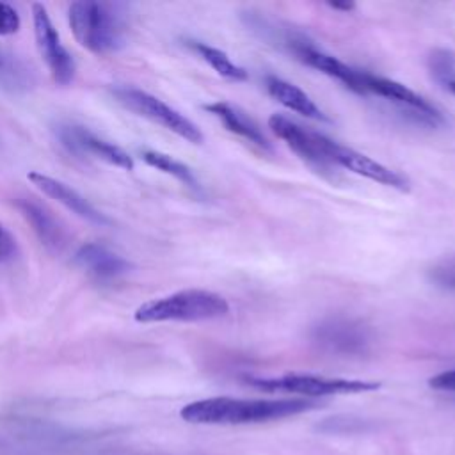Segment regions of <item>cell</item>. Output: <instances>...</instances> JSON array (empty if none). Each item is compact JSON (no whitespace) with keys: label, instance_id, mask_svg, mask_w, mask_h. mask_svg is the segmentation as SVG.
<instances>
[{"label":"cell","instance_id":"cell-3","mask_svg":"<svg viewBox=\"0 0 455 455\" xmlns=\"http://www.w3.org/2000/svg\"><path fill=\"white\" fill-rule=\"evenodd\" d=\"M68 18L75 39L96 55L116 52L124 44L123 21L108 4L73 2Z\"/></svg>","mask_w":455,"mask_h":455},{"label":"cell","instance_id":"cell-9","mask_svg":"<svg viewBox=\"0 0 455 455\" xmlns=\"http://www.w3.org/2000/svg\"><path fill=\"white\" fill-rule=\"evenodd\" d=\"M323 151L332 165L345 167L363 178H368L371 181H377L380 185H386V187H391V188H396L402 192L409 190V180L403 174L382 165L380 162H377L352 148L341 146V144L331 140L329 137H325V140H323Z\"/></svg>","mask_w":455,"mask_h":455},{"label":"cell","instance_id":"cell-8","mask_svg":"<svg viewBox=\"0 0 455 455\" xmlns=\"http://www.w3.org/2000/svg\"><path fill=\"white\" fill-rule=\"evenodd\" d=\"M268 128L286 142V146L300 158L304 160L309 167H313L318 172H331L332 164L325 156L323 151V140L325 135L311 132L302 128L300 124L293 123L291 119L274 114L268 117Z\"/></svg>","mask_w":455,"mask_h":455},{"label":"cell","instance_id":"cell-24","mask_svg":"<svg viewBox=\"0 0 455 455\" xmlns=\"http://www.w3.org/2000/svg\"><path fill=\"white\" fill-rule=\"evenodd\" d=\"M428 386L434 387V389H439V391H451V393H455V368L434 375L428 380Z\"/></svg>","mask_w":455,"mask_h":455},{"label":"cell","instance_id":"cell-7","mask_svg":"<svg viewBox=\"0 0 455 455\" xmlns=\"http://www.w3.org/2000/svg\"><path fill=\"white\" fill-rule=\"evenodd\" d=\"M311 338L318 347L338 355H361L370 347V329L345 316L322 320L313 327Z\"/></svg>","mask_w":455,"mask_h":455},{"label":"cell","instance_id":"cell-16","mask_svg":"<svg viewBox=\"0 0 455 455\" xmlns=\"http://www.w3.org/2000/svg\"><path fill=\"white\" fill-rule=\"evenodd\" d=\"M204 110L213 114L231 133L240 135L245 140H249L263 149H270V144H268L267 137L263 135V132L259 130V126L247 114L238 110L236 107H233L226 101H215V103L204 105Z\"/></svg>","mask_w":455,"mask_h":455},{"label":"cell","instance_id":"cell-20","mask_svg":"<svg viewBox=\"0 0 455 455\" xmlns=\"http://www.w3.org/2000/svg\"><path fill=\"white\" fill-rule=\"evenodd\" d=\"M428 69L435 82L448 87L455 80V55L448 50H434L428 57Z\"/></svg>","mask_w":455,"mask_h":455},{"label":"cell","instance_id":"cell-21","mask_svg":"<svg viewBox=\"0 0 455 455\" xmlns=\"http://www.w3.org/2000/svg\"><path fill=\"white\" fill-rule=\"evenodd\" d=\"M21 20L14 7L5 2H0V36H11L20 30Z\"/></svg>","mask_w":455,"mask_h":455},{"label":"cell","instance_id":"cell-5","mask_svg":"<svg viewBox=\"0 0 455 455\" xmlns=\"http://www.w3.org/2000/svg\"><path fill=\"white\" fill-rule=\"evenodd\" d=\"M114 96L128 110L171 130L172 133L183 137L185 140L192 144L203 142L201 130L188 117H185L183 114H180L176 108L158 100L156 96L135 87H117L114 89Z\"/></svg>","mask_w":455,"mask_h":455},{"label":"cell","instance_id":"cell-26","mask_svg":"<svg viewBox=\"0 0 455 455\" xmlns=\"http://www.w3.org/2000/svg\"><path fill=\"white\" fill-rule=\"evenodd\" d=\"M448 89H450V91L455 94V80H453V82L448 85Z\"/></svg>","mask_w":455,"mask_h":455},{"label":"cell","instance_id":"cell-17","mask_svg":"<svg viewBox=\"0 0 455 455\" xmlns=\"http://www.w3.org/2000/svg\"><path fill=\"white\" fill-rule=\"evenodd\" d=\"M21 215L30 222L39 240L52 251H59L62 245V229L57 220L34 199H20L16 201Z\"/></svg>","mask_w":455,"mask_h":455},{"label":"cell","instance_id":"cell-14","mask_svg":"<svg viewBox=\"0 0 455 455\" xmlns=\"http://www.w3.org/2000/svg\"><path fill=\"white\" fill-rule=\"evenodd\" d=\"M76 263L100 279H112L130 270V263L100 243H84L75 252Z\"/></svg>","mask_w":455,"mask_h":455},{"label":"cell","instance_id":"cell-1","mask_svg":"<svg viewBox=\"0 0 455 455\" xmlns=\"http://www.w3.org/2000/svg\"><path fill=\"white\" fill-rule=\"evenodd\" d=\"M318 403L309 398H231L213 396L187 403L180 416L188 423L199 425H245L281 419L316 409Z\"/></svg>","mask_w":455,"mask_h":455},{"label":"cell","instance_id":"cell-11","mask_svg":"<svg viewBox=\"0 0 455 455\" xmlns=\"http://www.w3.org/2000/svg\"><path fill=\"white\" fill-rule=\"evenodd\" d=\"M290 46V52L304 64H307L309 68L322 71L336 80H339L341 84H345L350 91L363 94V87H361V71L354 69L350 66H347L345 62L338 60L336 57L318 50L316 46H313L311 43L304 41V39H290L286 43Z\"/></svg>","mask_w":455,"mask_h":455},{"label":"cell","instance_id":"cell-22","mask_svg":"<svg viewBox=\"0 0 455 455\" xmlns=\"http://www.w3.org/2000/svg\"><path fill=\"white\" fill-rule=\"evenodd\" d=\"M430 277L435 284H439L443 288L455 290V263H444V265L435 267L430 272Z\"/></svg>","mask_w":455,"mask_h":455},{"label":"cell","instance_id":"cell-19","mask_svg":"<svg viewBox=\"0 0 455 455\" xmlns=\"http://www.w3.org/2000/svg\"><path fill=\"white\" fill-rule=\"evenodd\" d=\"M142 160L148 165H151V167H155V169H158V171H162L165 174H171L172 178L180 180L183 185H187L190 188H197L199 187L196 176L192 174V171L185 164L174 160L169 155H164V153L149 149V151H142Z\"/></svg>","mask_w":455,"mask_h":455},{"label":"cell","instance_id":"cell-15","mask_svg":"<svg viewBox=\"0 0 455 455\" xmlns=\"http://www.w3.org/2000/svg\"><path fill=\"white\" fill-rule=\"evenodd\" d=\"M265 87L268 91V94L277 100L283 107L309 117V119H316V121H327L325 114L316 107V103L297 85L275 76V75H268L265 76Z\"/></svg>","mask_w":455,"mask_h":455},{"label":"cell","instance_id":"cell-6","mask_svg":"<svg viewBox=\"0 0 455 455\" xmlns=\"http://www.w3.org/2000/svg\"><path fill=\"white\" fill-rule=\"evenodd\" d=\"M32 23L37 52L46 62L53 80L60 85H68L75 76V60L71 53L62 46L59 32L53 27L43 4L32 5Z\"/></svg>","mask_w":455,"mask_h":455},{"label":"cell","instance_id":"cell-2","mask_svg":"<svg viewBox=\"0 0 455 455\" xmlns=\"http://www.w3.org/2000/svg\"><path fill=\"white\" fill-rule=\"evenodd\" d=\"M229 313L228 300L210 290H180L140 304L133 318L140 323L155 322H203Z\"/></svg>","mask_w":455,"mask_h":455},{"label":"cell","instance_id":"cell-13","mask_svg":"<svg viewBox=\"0 0 455 455\" xmlns=\"http://www.w3.org/2000/svg\"><path fill=\"white\" fill-rule=\"evenodd\" d=\"M27 178L44 196H48V197L55 199L57 203L64 204L68 210H71L78 217H82V219H85L92 224H100V226H105V224L110 222L101 212H98L84 196H80L69 185H66V183H62L55 178H50L46 174H41V172H30Z\"/></svg>","mask_w":455,"mask_h":455},{"label":"cell","instance_id":"cell-12","mask_svg":"<svg viewBox=\"0 0 455 455\" xmlns=\"http://www.w3.org/2000/svg\"><path fill=\"white\" fill-rule=\"evenodd\" d=\"M59 135H60L62 142L76 153H89L100 160H105L110 165L121 167L124 171L133 169V158L124 149L96 137L94 133H91L89 130H85L82 126H62Z\"/></svg>","mask_w":455,"mask_h":455},{"label":"cell","instance_id":"cell-25","mask_svg":"<svg viewBox=\"0 0 455 455\" xmlns=\"http://www.w3.org/2000/svg\"><path fill=\"white\" fill-rule=\"evenodd\" d=\"M327 5L331 9H334V11H345V12H348V11H352L355 7L352 2H329Z\"/></svg>","mask_w":455,"mask_h":455},{"label":"cell","instance_id":"cell-23","mask_svg":"<svg viewBox=\"0 0 455 455\" xmlns=\"http://www.w3.org/2000/svg\"><path fill=\"white\" fill-rule=\"evenodd\" d=\"M16 254V240L14 236L0 224V263L11 261Z\"/></svg>","mask_w":455,"mask_h":455},{"label":"cell","instance_id":"cell-18","mask_svg":"<svg viewBox=\"0 0 455 455\" xmlns=\"http://www.w3.org/2000/svg\"><path fill=\"white\" fill-rule=\"evenodd\" d=\"M220 76L228 78V80H235V82H242V80H247V71L240 66H236L222 50L219 48H213L210 44H204V43H197L194 41L190 44Z\"/></svg>","mask_w":455,"mask_h":455},{"label":"cell","instance_id":"cell-10","mask_svg":"<svg viewBox=\"0 0 455 455\" xmlns=\"http://www.w3.org/2000/svg\"><path fill=\"white\" fill-rule=\"evenodd\" d=\"M361 87L363 94H377L382 96L393 103H396L400 108H407L414 112V116L423 123H437L441 121V114L419 94H416L412 89L405 87L400 82L371 75L366 71H361Z\"/></svg>","mask_w":455,"mask_h":455},{"label":"cell","instance_id":"cell-4","mask_svg":"<svg viewBox=\"0 0 455 455\" xmlns=\"http://www.w3.org/2000/svg\"><path fill=\"white\" fill-rule=\"evenodd\" d=\"M249 386L275 393H293L302 396H331V395H350V393H364L379 389V382L355 380V379H334V377H320L307 373H288L281 377H247Z\"/></svg>","mask_w":455,"mask_h":455}]
</instances>
